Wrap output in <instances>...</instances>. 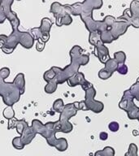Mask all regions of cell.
Segmentation results:
<instances>
[{"mask_svg": "<svg viewBox=\"0 0 139 156\" xmlns=\"http://www.w3.org/2000/svg\"><path fill=\"white\" fill-rule=\"evenodd\" d=\"M108 128H109V129L111 130V131L114 132L115 133V132H117L118 130H119V124L117 123V122L112 121L109 124V125H108Z\"/></svg>", "mask_w": 139, "mask_h": 156, "instance_id": "d590c367", "label": "cell"}, {"mask_svg": "<svg viewBox=\"0 0 139 156\" xmlns=\"http://www.w3.org/2000/svg\"><path fill=\"white\" fill-rule=\"evenodd\" d=\"M112 76V73H110L109 72H107V71L106 70V69H104V68H102V69H101V70L98 72V76H99L100 79H102V80H107V79H109Z\"/></svg>", "mask_w": 139, "mask_h": 156, "instance_id": "836d02e7", "label": "cell"}, {"mask_svg": "<svg viewBox=\"0 0 139 156\" xmlns=\"http://www.w3.org/2000/svg\"><path fill=\"white\" fill-rule=\"evenodd\" d=\"M51 26H52V22H51V20L49 18H43L41 20V26L39 27V29H40L42 34H46V33L50 34Z\"/></svg>", "mask_w": 139, "mask_h": 156, "instance_id": "ffe728a7", "label": "cell"}, {"mask_svg": "<svg viewBox=\"0 0 139 156\" xmlns=\"http://www.w3.org/2000/svg\"><path fill=\"white\" fill-rule=\"evenodd\" d=\"M78 110L74 107L73 103H69L64 106L63 111L60 113L59 121L61 124V131L64 133H68L73 130V124L69 122V119L76 115Z\"/></svg>", "mask_w": 139, "mask_h": 156, "instance_id": "8992f818", "label": "cell"}, {"mask_svg": "<svg viewBox=\"0 0 139 156\" xmlns=\"http://www.w3.org/2000/svg\"><path fill=\"white\" fill-rule=\"evenodd\" d=\"M7 37L6 35H0V48L2 49L5 46L6 43H7Z\"/></svg>", "mask_w": 139, "mask_h": 156, "instance_id": "74e56055", "label": "cell"}, {"mask_svg": "<svg viewBox=\"0 0 139 156\" xmlns=\"http://www.w3.org/2000/svg\"><path fill=\"white\" fill-rule=\"evenodd\" d=\"M13 83L16 85V87L20 90V94H23L24 93V90H25V80H24V74L23 73H19L15 78Z\"/></svg>", "mask_w": 139, "mask_h": 156, "instance_id": "ac0fdd59", "label": "cell"}, {"mask_svg": "<svg viewBox=\"0 0 139 156\" xmlns=\"http://www.w3.org/2000/svg\"><path fill=\"white\" fill-rule=\"evenodd\" d=\"M117 20H122L134 28H139V1H133L130 7L124 10L123 15Z\"/></svg>", "mask_w": 139, "mask_h": 156, "instance_id": "52a82bcc", "label": "cell"}, {"mask_svg": "<svg viewBox=\"0 0 139 156\" xmlns=\"http://www.w3.org/2000/svg\"><path fill=\"white\" fill-rule=\"evenodd\" d=\"M96 95V90L92 86L87 90H85V100L81 102H78L79 110L82 111H92L94 113H100L104 108V105L102 102L94 100Z\"/></svg>", "mask_w": 139, "mask_h": 156, "instance_id": "3957f363", "label": "cell"}, {"mask_svg": "<svg viewBox=\"0 0 139 156\" xmlns=\"http://www.w3.org/2000/svg\"><path fill=\"white\" fill-rule=\"evenodd\" d=\"M20 36H21V32L19 31L18 29H12L11 35L7 37V43L2 49V51L6 54H11L13 52L17 45L20 43Z\"/></svg>", "mask_w": 139, "mask_h": 156, "instance_id": "30bf717a", "label": "cell"}, {"mask_svg": "<svg viewBox=\"0 0 139 156\" xmlns=\"http://www.w3.org/2000/svg\"><path fill=\"white\" fill-rule=\"evenodd\" d=\"M51 12L54 14L57 22L65 15H71L70 5H62L59 2H55L51 5Z\"/></svg>", "mask_w": 139, "mask_h": 156, "instance_id": "4fadbf2b", "label": "cell"}, {"mask_svg": "<svg viewBox=\"0 0 139 156\" xmlns=\"http://www.w3.org/2000/svg\"><path fill=\"white\" fill-rule=\"evenodd\" d=\"M10 74V70L9 68H2L1 70H0V76L4 80L7 77H8V76Z\"/></svg>", "mask_w": 139, "mask_h": 156, "instance_id": "8d00e7d4", "label": "cell"}, {"mask_svg": "<svg viewBox=\"0 0 139 156\" xmlns=\"http://www.w3.org/2000/svg\"><path fill=\"white\" fill-rule=\"evenodd\" d=\"M82 52L83 49L80 46H74L69 52L71 57V63L69 65L63 69L60 68H57V67L51 68L56 74L55 79L58 85L68 81L69 78L78 73L80 66L86 65L89 63L90 57L88 55L82 54Z\"/></svg>", "mask_w": 139, "mask_h": 156, "instance_id": "6da1fadb", "label": "cell"}, {"mask_svg": "<svg viewBox=\"0 0 139 156\" xmlns=\"http://www.w3.org/2000/svg\"><path fill=\"white\" fill-rule=\"evenodd\" d=\"M137 146L136 144L131 143L129 146V150L127 151L124 156H137Z\"/></svg>", "mask_w": 139, "mask_h": 156, "instance_id": "4dcf8cb0", "label": "cell"}, {"mask_svg": "<svg viewBox=\"0 0 139 156\" xmlns=\"http://www.w3.org/2000/svg\"><path fill=\"white\" fill-rule=\"evenodd\" d=\"M100 41L103 44H110L114 41L112 34L110 33L109 29H107L106 31L102 32V33L100 34Z\"/></svg>", "mask_w": 139, "mask_h": 156, "instance_id": "44dd1931", "label": "cell"}, {"mask_svg": "<svg viewBox=\"0 0 139 156\" xmlns=\"http://www.w3.org/2000/svg\"><path fill=\"white\" fill-rule=\"evenodd\" d=\"M63 107H64V104H63V102L62 99H57L55 101L53 104V110L55 112H58L60 114L62 111H63Z\"/></svg>", "mask_w": 139, "mask_h": 156, "instance_id": "f546056e", "label": "cell"}, {"mask_svg": "<svg viewBox=\"0 0 139 156\" xmlns=\"http://www.w3.org/2000/svg\"><path fill=\"white\" fill-rule=\"evenodd\" d=\"M72 22H73V19H72L70 15H65L59 21L56 22V24L59 27H61L63 25H69V24H72Z\"/></svg>", "mask_w": 139, "mask_h": 156, "instance_id": "484cf974", "label": "cell"}, {"mask_svg": "<svg viewBox=\"0 0 139 156\" xmlns=\"http://www.w3.org/2000/svg\"><path fill=\"white\" fill-rule=\"evenodd\" d=\"M35 136H36V133H34L33 129L31 127L28 126L27 128H25L23 133L20 135V138H21L23 144L24 146H26V145H29V143H31V141L35 137Z\"/></svg>", "mask_w": 139, "mask_h": 156, "instance_id": "e0dca14e", "label": "cell"}, {"mask_svg": "<svg viewBox=\"0 0 139 156\" xmlns=\"http://www.w3.org/2000/svg\"><path fill=\"white\" fill-rule=\"evenodd\" d=\"M94 47L96 49V52H97L96 55H97L98 58L99 59L101 63L105 64L106 62L111 58L109 55V50H108V48L105 46L104 44L102 43L101 41H98Z\"/></svg>", "mask_w": 139, "mask_h": 156, "instance_id": "5bb4252c", "label": "cell"}, {"mask_svg": "<svg viewBox=\"0 0 139 156\" xmlns=\"http://www.w3.org/2000/svg\"><path fill=\"white\" fill-rule=\"evenodd\" d=\"M57 85H58V83H57V80L55 78L51 81L47 83V85L45 87V91L47 94H52V93H54L57 90Z\"/></svg>", "mask_w": 139, "mask_h": 156, "instance_id": "cb8c5ba5", "label": "cell"}, {"mask_svg": "<svg viewBox=\"0 0 139 156\" xmlns=\"http://www.w3.org/2000/svg\"><path fill=\"white\" fill-rule=\"evenodd\" d=\"M12 146H14L16 150H23L24 149V145L22 142L20 136H16V137L13 138V140H12Z\"/></svg>", "mask_w": 139, "mask_h": 156, "instance_id": "1f68e13d", "label": "cell"}, {"mask_svg": "<svg viewBox=\"0 0 139 156\" xmlns=\"http://www.w3.org/2000/svg\"><path fill=\"white\" fill-rule=\"evenodd\" d=\"M5 20H6V16H5L4 12L2 11V7H0V24H2L5 21Z\"/></svg>", "mask_w": 139, "mask_h": 156, "instance_id": "ab89813d", "label": "cell"}, {"mask_svg": "<svg viewBox=\"0 0 139 156\" xmlns=\"http://www.w3.org/2000/svg\"><path fill=\"white\" fill-rule=\"evenodd\" d=\"M99 138L102 140V141H106L107 138H108V134L105 132H101L99 134Z\"/></svg>", "mask_w": 139, "mask_h": 156, "instance_id": "60d3db41", "label": "cell"}, {"mask_svg": "<svg viewBox=\"0 0 139 156\" xmlns=\"http://www.w3.org/2000/svg\"><path fill=\"white\" fill-rule=\"evenodd\" d=\"M137 120L139 121V119H137ZM133 135H134V136H139V129L138 130H134V131H133Z\"/></svg>", "mask_w": 139, "mask_h": 156, "instance_id": "b9f144b4", "label": "cell"}, {"mask_svg": "<svg viewBox=\"0 0 139 156\" xmlns=\"http://www.w3.org/2000/svg\"><path fill=\"white\" fill-rule=\"evenodd\" d=\"M129 26H130V24L128 22L122 20L116 19L115 22L109 29L110 33L112 34L114 41L117 40L122 35H124L127 32Z\"/></svg>", "mask_w": 139, "mask_h": 156, "instance_id": "9c48e42d", "label": "cell"}, {"mask_svg": "<svg viewBox=\"0 0 139 156\" xmlns=\"http://www.w3.org/2000/svg\"><path fill=\"white\" fill-rule=\"evenodd\" d=\"M44 47H45V43L41 42V41H37V46H36V48L37 51H43Z\"/></svg>", "mask_w": 139, "mask_h": 156, "instance_id": "f35d334b", "label": "cell"}, {"mask_svg": "<svg viewBox=\"0 0 139 156\" xmlns=\"http://www.w3.org/2000/svg\"><path fill=\"white\" fill-rule=\"evenodd\" d=\"M20 92L16 87L13 82H4V80L0 76V96L6 105L12 106L20 100Z\"/></svg>", "mask_w": 139, "mask_h": 156, "instance_id": "7a4b0ae2", "label": "cell"}, {"mask_svg": "<svg viewBox=\"0 0 139 156\" xmlns=\"http://www.w3.org/2000/svg\"><path fill=\"white\" fill-rule=\"evenodd\" d=\"M134 98L130 93V90H125L120 102H119V107L127 112L129 119H138L139 107H137L136 104L134 103Z\"/></svg>", "mask_w": 139, "mask_h": 156, "instance_id": "5b68a950", "label": "cell"}, {"mask_svg": "<svg viewBox=\"0 0 139 156\" xmlns=\"http://www.w3.org/2000/svg\"><path fill=\"white\" fill-rule=\"evenodd\" d=\"M118 66H119V64H118L116 61L115 60L114 58H110L105 63L104 69H106L110 73L113 74L116 71H117Z\"/></svg>", "mask_w": 139, "mask_h": 156, "instance_id": "d6986e66", "label": "cell"}, {"mask_svg": "<svg viewBox=\"0 0 139 156\" xmlns=\"http://www.w3.org/2000/svg\"><path fill=\"white\" fill-rule=\"evenodd\" d=\"M129 90H130V93L134 96V98L139 101V81L137 80L136 83L130 87Z\"/></svg>", "mask_w": 139, "mask_h": 156, "instance_id": "83f0119b", "label": "cell"}, {"mask_svg": "<svg viewBox=\"0 0 139 156\" xmlns=\"http://www.w3.org/2000/svg\"><path fill=\"white\" fill-rule=\"evenodd\" d=\"M31 128L35 133L41 134L44 138H46L50 146H55L57 138L55 137L56 133L54 129V122H49L47 124H43L38 119H34L32 122Z\"/></svg>", "mask_w": 139, "mask_h": 156, "instance_id": "277c9868", "label": "cell"}, {"mask_svg": "<svg viewBox=\"0 0 139 156\" xmlns=\"http://www.w3.org/2000/svg\"><path fill=\"white\" fill-rule=\"evenodd\" d=\"M68 141L65 138H59L56 139L54 147H55L56 150H58L59 151H65L68 149Z\"/></svg>", "mask_w": 139, "mask_h": 156, "instance_id": "7402d4cb", "label": "cell"}, {"mask_svg": "<svg viewBox=\"0 0 139 156\" xmlns=\"http://www.w3.org/2000/svg\"><path fill=\"white\" fill-rule=\"evenodd\" d=\"M114 59L116 61L119 65L124 64L126 61V55L123 51H117L114 53Z\"/></svg>", "mask_w": 139, "mask_h": 156, "instance_id": "d4e9b609", "label": "cell"}, {"mask_svg": "<svg viewBox=\"0 0 139 156\" xmlns=\"http://www.w3.org/2000/svg\"><path fill=\"white\" fill-rule=\"evenodd\" d=\"M100 41V34L98 32H94V33H90V36H89V42H90L92 46H95L98 44V42Z\"/></svg>", "mask_w": 139, "mask_h": 156, "instance_id": "4316f807", "label": "cell"}, {"mask_svg": "<svg viewBox=\"0 0 139 156\" xmlns=\"http://www.w3.org/2000/svg\"><path fill=\"white\" fill-rule=\"evenodd\" d=\"M94 156H115V150L111 146H106L102 151H96Z\"/></svg>", "mask_w": 139, "mask_h": 156, "instance_id": "603a6c76", "label": "cell"}, {"mask_svg": "<svg viewBox=\"0 0 139 156\" xmlns=\"http://www.w3.org/2000/svg\"><path fill=\"white\" fill-rule=\"evenodd\" d=\"M14 2L13 0H2L0 1V7H2L4 12L6 19L10 21L12 26V29H18L20 25V20L17 17L16 14L12 10V5Z\"/></svg>", "mask_w": 139, "mask_h": 156, "instance_id": "ba28073f", "label": "cell"}, {"mask_svg": "<svg viewBox=\"0 0 139 156\" xmlns=\"http://www.w3.org/2000/svg\"><path fill=\"white\" fill-rule=\"evenodd\" d=\"M117 72L121 74V75H126L128 73V67L125 64H121V65L118 66L117 68Z\"/></svg>", "mask_w": 139, "mask_h": 156, "instance_id": "e575fe53", "label": "cell"}, {"mask_svg": "<svg viewBox=\"0 0 139 156\" xmlns=\"http://www.w3.org/2000/svg\"><path fill=\"white\" fill-rule=\"evenodd\" d=\"M55 76H56L55 73L54 72V70L52 69V68H51L50 70L46 72L45 74H44V76H43L44 80L48 83L50 82V81H51L53 79H55Z\"/></svg>", "mask_w": 139, "mask_h": 156, "instance_id": "d6a6232c", "label": "cell"}, {"mask_svg": "<svg viewBox=\"0 0 139 156\" xmlns=\"http://www.w3.org/2000/svg\"><path fill=\"white\" fill-rule=\"evenodd\" d=\"M29 126L27 122L24 119H21V120H18V119H16L15 118L13 119H9V122H8V127L7 129H16L17 133H20V135H21L23 133V132L25 129V128Z\"/></svg>", "mask_w": 139, "mask_h": 156, "instance_id": "9a60e30c", "label": "cell"}, {"mask_svg": "<svg viewBox=\"0 0 139 156\" xmlns=\"http://www.w3.org/2000/svg\"><path fill=\"white\" fill-rule=\"evenodd\" d=\"M2 114H3V116H4L6 119H7L8 120H9V119H13V118H14V115H15L14 110H13L12 106H8V107H7L6 108H5L3 112H2Z\"/></svg>", "mask_w": 139, "mask_h": 156, "instance_id": "f1b7e54d", "label": "cell"}, {"mask_svg": "<svg viewBox=\"0 0 139 156\" xmlns=\"http://www.w3.org/2000/svg\"><path fill=\"white\" fill-rule=\"evenodd\" d=\"M81 13L80 17L93 16V11L95 9H100L102 6V0H85L81 2Z\"/></svg>", "mask_w": 139, "mask_h": 156, "instance_id": "8fae6325", "label": "cell"}, {"mask_svg": "<svg viewBox=\"0 0 139 156\" xmlns=\"http://www.w3.org/2000/svg\"><path fill=\"white\" fill-rule=\"evenodd\" d=\"M68 85L71 86V87H74L76 85H81V87L84 90H87L88 89H90L93 86V85L90 81H88L87 80H85V76L82 73H80L78 72L77 74L72 76L71 78H69L68 80Z\"/></svg>", "mask_w": 139, "mask_h": 156, "instance_id": "7c38bea8", "label": "cell"}, {"mask_svg": "<svg viewBox=\"0 0 139 156\" xmlns=\"http://www.w3.org/2000/svg\"><path fill=\"white\" fill-rule=\"evenodd\" d=\"M34 37L32 36L31 34L26 33V32H21V36H20V44L23 47L26 49H30L34 43Z\"/></svg>", "mask_w": 139, "mask_h": 156, "instance_id": "2e32d148", "label": "cell"}]
</instances>
